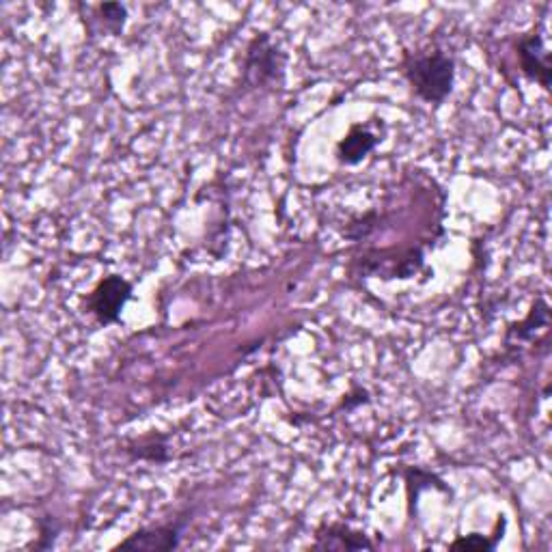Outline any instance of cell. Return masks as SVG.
Wrapping results in <instances>:
<instances>
[{
  "label": "cell",
  "mask_w": 552,
  "mask_h": 552,
  "mask_svg": "<svg viewBox=\"0 0 552 552\" xmlns=\"http://www.w3.org/2000/svg\"><path fill=\"white\" fill-rule=\"evenodd\" d=\"M404 76L412 93L425 104H443L455 82V61L447 52L432 48L404 54Z\"/></svg>",
  "instance_id": "6da1fadb"
},
{
  "label": "cell",
  "mask_w": 552,
  "mask_h": 552,
  "mask_svg": "<svg viewBox=\"0 0 552 552\" xmlns=\"http://www.w3.org/2000/svg\"><path fill=\"white\" fill-rule=\"evenodd\" d=\"M244 80L251 87H274L283 80V54L270 35L259 33L246 46Z\"/></svg>",
  "instance_id": "7a4b0ae2"
},
{
  "label": "cell",
  "mask_w": 552,
  "mask_h": 552,
  "mask_svg": "<svg viewBox=\"0 0 552 552\" xmlns=\"http://www.w3.org/2000/svg\"><path fill=\"white\" fill-rule=\"evenodd\" d=\"M134 287L128 279L119 274H108L93 287V292L87 296V311L95 317V322L102 326L117 324L121 320L123 307L132 298Z\"/></svg>",
  "instance_id": "3957f363"
},
{
  "label": "cell",
  "mask_w": 552,
  "mask_h": 552,
  "mask_svg": "<svg viewBox=\"0 0 552 552\" xmlns=\"http://www.w3.org/2000/svg\"><path fill=\"white\" fill-rule=\"evenodd\" d=\"M516 54L520 63V72L529 80H535L544 91H550V52L544 46V37L540 33H527L518 39Z\"/></svg>",
  "instance_id": "277c9868"
},
{
  "label": "cell",
  "mask_w": 552,
  "mask_h": 552,
  "mask_svg": "<svg viewBox=\"0 0 552 552\" xmlns=\"http://www.w3.org/2000/svg\"><path fill=\"white\" fill-rule=\"evenodd\" d=\"M186 520H175L158 527H145L126 537L117 548L123 550H147V552H169L179 546Z\"/></svg>",
  "instance_id": "5b68a950"
},
{
  "label": "cell",
  "mask_w": 552,
  "mask_h": 552,
  "mask_svg": "<svg viewBox=\"0 0 552 552\" xmlns=\"http://www.w3.org/2000/svg\"><path fill=\"white\" fill-rule=\"evenodd\" d=\"M313 550H337V552H356V550H376V544L369 537L352 529L350 524L328 522L315 531Z\"/></svg>",
  "instance_id": "8992f818"
},
{
  "label": "cell",
  "mask_w": 552,
  "mask_h": 552,
  "mask_svg": "<svg viewBox=\"0 0 552 552\" xmlns=\"http://www.w3.org/2000/svg\"><path fill=\"white\" fill-rule=\"evenodd\" d=\"M378 143L380 138L374 130L369 126H363V123H356V126H352L350 132L337 143L335 156L345 167H354V164L363 162L371 151L378 147Z\"/></svg>",
  "instance_id": "52a82bcc"
},
{
  "label": "cell",
  "mask_w": 552,
  "mask_h": 552,
  "mask_svg": "<svg viewBox=\"0 0 552 552\" xmlns=\"http://www.w3.org/2000/svg\"><path fill=\"white\" fill-rule=\"evenodd\" d=\"M126 453L132 455V460H143V462H154V464H164L169 462V438L162 434H149L134 440L132 445H128Z\"/></svg>",
  "instance_id": "ba28073f"
},
{
  "label": "cell",
  "mask_w": 552,
  "mask_h": 552,
  "mask_svg": "<svg viewBox=\"0 0 552 552\" xmlns=\"http://www.w3.org/2000/svg\"><path fill=\"white\" fill-rule=\"evenodd\" d=\"M406 477V492H408V503H417L419 494L423 490H440V492H449V488L445 486V481L440 479L438 475L425 471V468H419V466H410L408 471L404 473Z\"/></svg>",
  "instance_id": "9c48e42d"
},
{
  "label": "cell",
  "mask_w": 552,
  "mask_h": 552,
  "mask_svg": "<svg viewBox=\"0 0 552 552\" xmlns=\"http://www.w3.org/2000/svg\"><path fill=\"white\" fill-rule=\"evenodd\" d=\"M503 529H505V520H499V531H496L492 537L479 535V533H471V535L458 537V540H455L453 544H449V548H451V550L490 552V550H494L496 546H499V542L503 540Z\"/></svg>",
  "instance_id": "30bf717a"
},
{
  "label": "cell",
  "mask_w": 552,
  "mask_h": 552,
  "mask_svg": "<svg viewBox=\"0 0 552 552\" xmlns=\"http://www.w3.org/2000/svg\"><path fill=\"white\" fill-rule=\"evenodd\" d=\"M540 326L542 328L548 326V305L544 300H537V305L531 309L527 320L520 322L518 326H514L512 330H509V333L516 335V339L524 341V339H531L535 335V330Z\"/></svg>",
  "instance_id": "8fae6325"
},
{
  "label": "cell",
  "mask_w": 552,
  "mask_h": 552,
  "mask_svg": "<svg viewBox=\"0 0 552 552\" xmlns=\"http://www.w3.org/2000/svg\"><path fill=\"white\" fill-rule=\"evenodd\" d=\"M100 11V20L104 22L106 29L113 35H121L123 26H126L128 20V9L121 3H104L98 7Z\"/></svg>",
  "instance_id": "7c38bea8"
},
{
  "label": "cell",
  "mask_w": 552,
  "mask_h": 552,
  "mask_svg": "<svg viewBox=\"0 0 552 552\" xmlns=\"http://www.w3.org/2000/svg\"><path fill=\"white\" fill-rule=\"evenodd\" d=\"M367 402H369L367 391H365V389H358V386H356V389H354L352 393L345 395L343 406H345V408H354V406H361V404H367Z\"/></svg>",
  "instance_id": "4fadbf2b"
}]
</instances>
